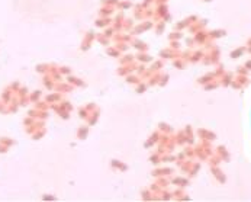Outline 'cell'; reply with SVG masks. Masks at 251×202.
<instances>
[{
    "mask_svg": "<svg viewBox=\"0 0 251 202\" xmlns=\"http://www.w3.org/2000/svg\"><path fill=\"white\" fill-rule=\"evenodd\" d=\"M229 82H231V74H227V76L223 77L222 84H223V86H228V84H229Z\"/></svg>",
    "mask_w": 251,
    "mask_h": 202,
    "instance_id": "52a82bcc",
    "label": "cell"
},
{
    "mask_svg": "<svg viewBox=\"0 0 251 202\" xmlns=\"http://www.w3.org/2000/svg\"><path fill=\"white\" fill-rule=\"evenodd\" d=\"M240 73L241 74H247V68H240Z\"/></svg>",
    "mask_w": 251,
    "mask_h": 202,
    "instance_id": "9c48e42d",
    "label": "cell"
},
{
    "mask_svg": "<svg viewBox=\"0 0 251 202\" xmlns=\"http://www.w3.org/2000/svg\"><path fill=\"white\" fill-rule=\"evenodd\" d=\"M205 2H211V0H205Z\"/></svg>",
    "mask_w": 251,
    "mask_h": 202,
    "instance_id": "7c38bea8",
    "label": "cell"
},
{
    "mask_svg": "<svg viewBox=\"0 0 251 202\" xmlns=\"http://www.w3.org/2000/svg\"><path fill=\"white\" fill-rule=\"evenodd\" d=\"M213 174H215V178L218 179V180H219L221 183L225 182V176H223V173L221 172V170H219V169H216V167L213 169Z\"/></svg>",
    "mask_w": 251,
    "mask_h": 202,
    "instance_id": "7a4b0ae2",
    "label": "cell"
},
{
    "mask_svg": "<svg viewBox=\"0 0 251 202\" xmlns=\"http://www.w3.org/2000/svg\"><path fill=\"white\" fill-rule=\"evenodd\" d=\"M199 135L202 138H208V140H215V134L211 131H205V130H199Z\"/></svg>",
    "mask_w": 251,
    "mask_h": 202,
    "instance_id": "6da1fadb",
    "label": "cell"
},
{
    "mask_svg": "<svg viewBox=\"0 0 251 202\" xmlns=\"http://www.w3.org/2000/svg\"><path fill=\"white\" fill-rule=\"evenodd\" d=\"M223 35H225V31H213L212 34H211V37L218 38V37H223Z\"/></svg>",
    "mask_w": 251,
    "mask_h": 202,
    "instance_id": "5b68a950",
    "label": "cell"
},
{
    "mask_svg": "<svg viewBox=\"0 0 251 202\" xmlns=\"http://www.w3.org/2000/svg\"><path fill=\"white\" fill-rule=\"evenodd\" d=\"M248 44H250V45H251V39H250V41H248Z\"/></svg>",
    "mask_w": 251,
    "mask_h": 202,
    "instance_id": "8fae6325",
    "label": "cell"
},
{
    "mask_svg": "<svg viewBox=\"0 0 251 202\" xmlns=\"http://www.w3.org/2000/svg\"><path fill=\"white\" fill-rule=\"evenodd\" d=\"M211 80H212V74H206L205 77H202V79H200L199 82H200V83H203V84H205V83L211 82Z\"/></svg>",
    "mask_w": 251,
    "mask_h": 202,
    "instance_id": "8992f818",
    "label": "cell"
},
{
    "mask_svg": "<svg viewBox=\"0 0 251 202\" xmlns=\"http://www.w3.org/2000/svg\"><path fill=\"white\" fill-rule=\"evenodd\" d=\"M250 51H251V48H250Z\"/></svg>",
    "mask_w": 251,
    "mask_h": 202,
    "instance_id": "4fadbf2b",
    "label": "cell"
},
{
    "mask_svg": "<svg viewBox=\"0 0 251 202\" xmlns=\"http://www.w3.org/2000/svg\"><path fill=\"white\" fill-rule=\"evenodd\" d=\"M216 86H218V83H211V84H206V89L209 90V89H213V87H216Z\"/></svg>",
    "mask_w": 251,
    "mask_h": 202,
    "instance_id": "ba28073f",
    "label": "cell"
},
{
    "mask_svg": "<svg viewBox=\"0 0 251 202\" xmlns=\"http://www.w3.org/2000/svg\"><path fill=\"white\" fill-rule=\"evenodd\" d=\"M218 153L221 154V156H222L223 159H225V160H227V161H228V159H229V156H228V153H227V150H225V147H219V148H218Z\"/></svg>",
    "mask_w": 251,
    "mask_h": 202,
    "instance_id": "3957f363",
    "label": "cell"
},
{
    "mask_svg": "<svg viewBox=\"0 0 251 202\" xmlns=\"http://www.w3.org/2000/svg\"><path fill=\"white\" fill-rule=\"evenodd\" d=\"M245 67H247V68H251V61H247V63H245Z\"/></svg>",
    "mask_w": 251,
    "mask_h": 202,
    "instance_id": "30bf717a",
    "label": "cell"
},
{
    "mask_svg": "<svg viewBox=\"0 0 251 202\" xmlns=\"http://www.w3.org/2000/svg\"><path fill=\"white\" fill-rule=\"evenodd\" d=\"M242 53H244V48H238V49H235V51L231 54V57L232 58H237V57H240Z\"/></svg>",
    "mask_w": 251,
    "mask_h": 202,
    "instance_id": "277c9868",
    "label": "cell"
}]
</instances>
